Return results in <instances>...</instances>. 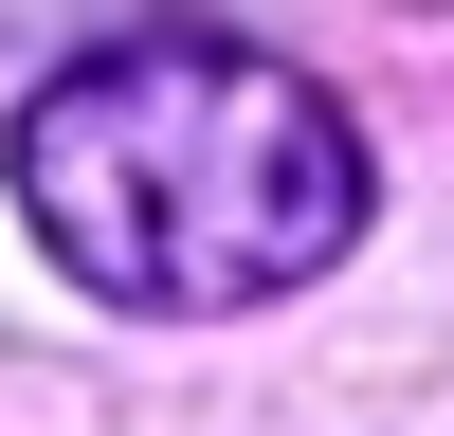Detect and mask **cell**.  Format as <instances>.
I'll list each match as a JSON object with an SVG mask.
<instances>
[{
    "label": "cell",
    "instance_id": "obj_1",
    "mask_svg": "<svg viewBox=\"0 0 454 436\" xmlns=\"http://www.w3.org/2000/svg\"><path fill=\"white\" fill-rule=\"evenodd\" d=\"M36 254L91 309L145 327H218L309 291L364 237V128L327 109V73L254 55V36H109L0 145Z\"/></svg>",
    "mask_w": 454,
    "mask_h": 436
}]
</instances>
